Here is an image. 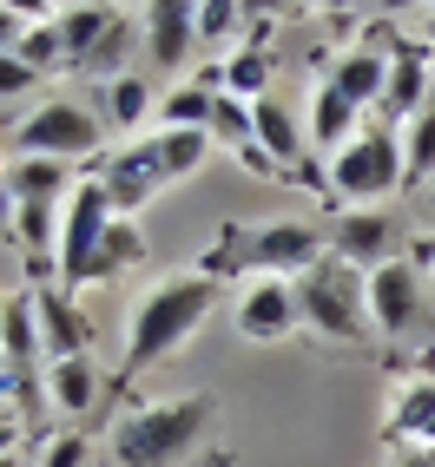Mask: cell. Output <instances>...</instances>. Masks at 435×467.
<instances>
[{"mask_svg":"<svg viewBox=\"0 0 435 467\" xmlns=\"http://www.w3.org/2000/svg\"><path fill=\"white\" fill-rule=\"evenodd\" d=\"M251 119H258V151L271 159V171H297V165H303L310 132H297V119L284 112V99H258V106H251Z\"/></svg>","mask_w":435,"mask_h":467,"instance_id":"cell-18","label":"cell"},{"mask_svg":"<svg viewBox=\"0 0 435 467\" xmlns=\"http://www.w3.org/2000/svg\"><path fill=\"white\" fill-rule=\"evenodd\" d=\"M133 264H145V231H139V217H112V231L100 244V257H92L86 284H112V276H126Z\"/></svg>","mask_w":435,"mask_h":467,"instance_id":"cell-23","label":"cell"},{"mask_svg":"<svg viewBox=\"0 0 435 467\" xmlns=\"http://www.w3.org/2000/svg\"><path fill=\"white\" fill-rule=\"evenodd\" d=\"M0 356L7 362H27L34 368L47 349H40V309H34V290H7V323H0Z\"/></svg>","mask_w":435,"mask_h":467,"instance_id":"cell-21","label":"cell"},{"mask_svg":"<svg viewBox=\"0 0 435 467\" xmlns=\"http://www.w3.org/2000/svg\"><path fill=\"white\" fill-rule=\"evenodd\" d=\"M297 309H303V323L317 336H330V342H356V336L377 329L369 323V276L350 270L344 257H324L317 270L297 276Z\"/></svg>","mask_w":435,"mask_h":467,"instance_id":"cell-4","label":"cell"},{"mask_svg":"<svg viewBox=\"0 0 435 467\" xmlns=\"http://www.w3.org/2000/svg\"><path fill=\"white\" fill-rule=\"evenodd\" d=\"M389 244H396V224H389V211H344L336 217V251L330 257H344L350 270H383L389 264Z\"/></svg>","mask_w":435,"mask_h":467,"instance_id":"cell-13","label":"cell"},{"mask_svg":"<svg viewBox=\"0 0 435 467\" xmlns=\"http://www.w3.org/2000/svg\"><path fill=\"white\" fill-rule=\"evenodd\" d=\"M20 34H27V14L0 0V53H14V47H20Z\"/></svg>","mask_w":435,"mask_h":467,"instance_id":"cell-32","label":"cell"},{"mask_svg":"<svg viewBox=\"0 0 435 467\" xmlns=\"http://www.w3.org/2000/svg\"><path fill=\"white\" fill-rule=\"evenodd\" d=\"M152 139H159V151H165L172 184H178V178H192V171L211 159V132H152Z\"/></svg>","mask_w":435,"mask_h":467,"instance_id":"cell-27","label":"cell"},{"mask_svg":"<svg viewBox=\"0 0 435 467\" xmlns=\"http://www.w3.org/2000/svg\"><path fill=\"white\" fill-rule=\"evenodd\" d=\"M139 26H145V53L159 59L165 73H185V59L198 47V7H185V0H152V7H139Z\"/></svg>","mask_w":435,"mask_h":467,"instance_id":"cell-11","label":"cell"},{"mask_svg":"<svg viewBox=\"0 0 435 467\" xmlns=\"http://www.w3.org/2000/svg\"><path fill=\"white\" fill-rule=\"evenodd\" d=\"M14 53H20V59H27V67H34L40 79L67 67V47H59V26H53V20H34V26L20 34V47H14Z\"/></svg>","mask_w":435,"mask_h":467,"instance_id":"cell-28","label":"cell"},{"mask_svg":"<svg viewBox=\"0 0 435 467\" xmlns=\"http://www.w3.org/2000/svg\"><path fill=\"white\" fill-rule=\"evenodd\" d=\"M344 99H356L363 112H377L383 106V86H389V26H383V40H363L350 47L344 59H330V73H324Z\"/></svg>","mask_w":435,"mask_h":467,"instance_id":"cell-12","label":"cell"},{"mask_svg":"<svg viewBox=\"0 0 435 467\" xmlns=\"http://www.w3.org/2000/svg\"><path fill=\"white\" fill-rule=\"evenodd\" d=\"M112 198H106V184L100 178H80L73 184V198L67 211H59V244H53V264H59V290L80 296L86 290V276H92V257H100V244L112 231Z\"/></svg>","mask_w":435,"mask_h":467,"instance_id":"cell-6","label":"cell"},{"mask_svg":"<svg viewBox=\"0 0 435 467\" xmlns=\"http://www.w3.org/2000/svg\"><path fill=\"white\" fill-rule=\"evenodd\" d=\"M14 448H20V421L0 409V454H14Z\"/></svg>","mask_w":435,"mask_h":467,"instance_id":"cell-33","label":"cell"},{"mask_svg":"<svg viewBox=\"0 0 435 467\" xmlns=\"http://www.w3.org/2000/svg\"><path fill=\"white\" fill-rule=\"evenodd\" d=\"M100 184H106V198H112V211H119V217H139V211H145V204L172 184L159 139H133L126 151H112V165L100 171Z\"/></svg>","mask_w":435,"mask_h":467,"instance_id":"cell-7","label":"cell"},{"mask_svg":"<svg viewBox=\"0 0 435 467\" xmlns=\"http://www.w3.org/2000/svg\"><path fill=\"white\" fill-rule=\"evenodd\" d=\"M100 99H106V126H112V132H139L145 119H159V106H152V86H145L139 73L100 86Z\"/></svg>","mask_w":435,"mask_h":467,"instance_id":"cell-24","label":"cell"},{"mask_svg":"<svg viewBox=\"0 0 435 467\" xmlns=\"http://www.w3.org/2000/svg\"><path fill=\"white\" fill-rule=\"evenodd\" d=\"M422 303H429V290H422V270L409 257H389L383 270H369V323H377L383 336L416 329Z\"/></svg>","mask_w":435,"mask_h":467,"instance_id":"cell-9","label":"cell"},{"mask_svg":"<svg viewBox=\"0 0 435 467\" xmlns=\"http://www.w3.org/2000/svg\"><path fill=\"white\" fill-rule=\"evenodd\" d=\"M14 231V192H7V178H0V237Z\"/></svg>","mask_w":435,"mask_h":467,"instance_id":"cell-35","label":"cell"},{"mask_svg":"<svg viewBox=\"0 0 435 467\" xmlns=\"http://www.w3.org/2000/svg\"><path fill=\"white\" fill-rule=\"evenodd\" d=\"M40 86V73L27 67L20 53H0V99H20V92H34Z\"/></svg>","mask_w":435,"mask_h":467,"instance_id":"cell-30","label":"cell"},{"mask_svg":"<svg viewBox=\"0 0 435 467\" xmlns=\"http://www.w3.org/2000/svg\"><path fill=\"white\" fill-rule=\"evenodd\" d=\"M363 106L356 99H344V92H336L330 79L310 92V151H324V159H336V151H344L356 132H363Z\"/></svg>","mask_w":435,"mask_h":467,"instance_id":"cell-16","label":"cell"},{"mask_svg":"<svg viewBox=\"0 0 435 467\" xmlns=\"http://www.w3.org/2000/svg\"><path fill=\"white\" fill-rule=\"evenodd\" d=\"M34 309H40V349H47V362H67V356H86V342H92V329H86V317H80V303L59 290V284H47V290H34Z\"/></svg>","mask_w":435,"mask_h":467,"instance_id":"cell-14","label":"cell"},{"mask_svg":"<svg viewBox=\"0 0 435 467\" xmlns=\"http://www.w3.org/2000/svg\"><path fill=\"white\" fill-rule=\"evenodd\" d=\"M396 467H435V448H402Z\"/></svg>","mask_w":435,"mask_h":467,"instance_id":"cell-34","label":"cell"},{"mask_svg":"<svg viewBox=\"0 0 435 467\" xmlns=\"http://www.w3.org/2000/svg\"><path fill=\"white\" fill-rule=\"evenodd\" d=\"M0 323H7V296H0Z\"/></svg>","mask_w":435,"mask_h":467,"instance_id":"cell-37","label":"cell"},{"mask_svg":"<svg viewBox=\"0 0 435 467\" xmlns=\"http://www.w3.org/2000/svg\"><path fill=\"white\" fill-rule=\"evenodd\" d=\"M92 401H100V368H92V356H67V362H47V409L86 415Z\"/></svg>","mask_w":435,"mask_h":467,"instance_id":"cell-20","label":"cell"},{"mask_svg":"<svg viewBox=\"0 0 435 467\" xmlns=\"http://www.w3.org/2000/svg\"><path fill=\"white\" fill-rule=\"evenodd\" d=\"M330 192L344 198L350 211H377L383 198H396L402 184H409V165H402V126L389 112H369L363 132L330 159Z\"/></svg>","mask_w":435,"mask_h":467,"instance_id":"cell-3","label":"cell"},{"mask_svg":"<svg viewBox=\"0 0 435 467\" xmlns=\"http://www.w3.org/2000/svg\"><path fill=\"white\" fill-rule=\"evenodd\" d=\"M40 467H86V434H53Z\"/></svg>","mask_w":435,"mask_h":467,"instance_id":"cell-31","label":"cell"},{"mask_svg":"<svg viewBox=\"0 0 435 467\" xmlns=\"http://www.w3.org/2000/svg\"><path fill=\"white\" fill-rule=\"evenodd\" d=\"M218 421L211 395H172L112 421V467H178Z\"/></svg>","mask_w":435,"mask_h":467,"instance_id":"cell-2","label":"cell"},{"mask_svg":"<svg viewBox=\"0 0 435 467\" xmlns=\"http://www.w3.org/2000/svg\"><path fill=\"white\" fill-rule=\"evenodd\" d=\"M218 309V284L198 270L185 276H165V284H152L139 303H133V323H126V362H119V389L145 368H159L165 356H178L185 342L205 329V317Z\"/></svg>","mask_w":435,"mask_h":467,"instance_id":"cell-1","label":"cell"},{"mask_svg":"<svg viewBox=\"0 0 435 467\" xmlns=\"http://www.w3.org/2000/svg\"><path fill=\"white\" fill-rule=\"evenodd\" d=\"M383 434L396 448H435V376H409L396 389Z\"/></svg>","mask_w":435,"mask_h":467,"instance_id":"cell-15","label":"cell"},{"mask_svg":"<svg viewBox=\"0 0 435 467\" xmlns=\"http://www.w3.org/2000/svg\"><path fill=\"white\" fill-rule=\"evenodd\" d=\"M297 323H303L297 284H284V276H251V284L238 290V329L251 342H277V336H291Z\"/></svg>","mask_w":435,"mask_h":467,"instance_id":"cell-10","label":"cell"},{"mask_svg":"<svg viewBox=\"0 0 435 467\" xmlns=\"http://www.w3.org/2000/svg\"><path fill=\"white\" fill-rule=\"evenodd\" d=\"M7 145L20 159H59V165H80V159H100L106 145V119H92L80 99H47L7 132Z\"/></svg>","mask_w":435,"mask_h":467,"instance_id":"cell-5","label":"cell"},{"mask_svg":"<svg viewBox=\"0 0 435 467\" xmlns=\"http://www.w3.org/2000/svg\"><path fill=\"white\" fill-rule=\"evenodd\" d=\"M429 34H435V7H429Z\"/></svg>","mask_w":435,"mask_h":467,"instance_id":"cell-38","label":"cell"},{"mask_svg":"<svg viewBox=\"0 0 435 467\" xmlns=\"http://www.w3.org/2000/svg\"><path fill=\"white\" fill-rule=\"evenodd\" d=\"M402 165H409V184L435 178V99L416 119H402Z\"/></svg>","mask_w":435,"mask_h":467,"instance_id":"cell-26","label":"cell"},{"mask_svg":"<svg viewBox=\"0 0 435 467\" xmlns=\"http://www.w3.org/2000/svg\"><path fill=\"white\" fill-rule=\"evenodd\" d=\"M238 26H251V7H238V0H205L198 7V40H231Z\"/></svg>","mask_w":435,"mask_h":467,"instance_id":"cell-29","label":"cell"},{"mask_svg":"<svg viewBox=\"0 0 435 467\" xmlns=\"http://www.w3.org/2000/svg\"><path fill=\"white\" fill-rule=\"evenodd\" d=\"M429 99H435V47H422L409 34H389V86H383L377 112H389L402 126V119H416Z\"/></svg>","mask_w":435,"mask_h":467,"instance_id":"cell-8","label":"cell"},{"mask_svg":"<svg viewBox=\"0 0 435 467\" xmlns=\"http://www.w3.org/2000/svg\"><path fill=\"white\" fill-rule=\"evenodd\" d=\"M271 79H277V53L271 47H231L225 59H218V92H231V99H244V106H258V99H271Z\"/></svg>","mask_w":435,"mask_h":467,"instance_id":"cell-17","label":"cell"},{"mask_svg":"<svg viewBox=\"0 0 435 467\" xmlns=\"http://www.w3.org/2000/svg\"><path fill=\"white\" fill-rule=\"evenodd\" d=\"M133 26H139V14H126L119 7L112 14V26H106V40L92 47V59H86V73L100 79V86H112V79H126V53H133Z\"/></svg>","mask_w":435,"mask_h":467,"instance_id":"cell-25","label":"cell"},{"mask_svg":"<svg viewBox=\"0 0 435 467\" xmlns=\"http://www.w3.org/2000/svg\"><path fill=\"white\" fill-rule=\"evenodd\" d=\"M112 14H119V7H92V0H80V7H59V14H53L59 47H67V73H86V59H92V47L106 40Z\"/></svg>","mask_w":435,"mask_h":467,"instance_id":"cell-19","label":"cell"},{"mask_svg":"<svg viewBox=\"0 0 435 467\" xmlns=\"http://www.w3.org/2000/svg\"><path fill=\"white\" fill-rule=\"evenodd\" d=\"M211 106H218V86L205 79H185L159 99V132H211Z\"/></svg>","mask_w":435,"mask_h":467,"instance_id":"cell-22","label":"cell"},{"mask_svg":"<svg viewBox=\"0 0 435 467\" xmlns=\"http://www.w3.org/2000/svg\"><path fill=\"white\" fill-rule=\"evenodd\" d=\"M0 467H20V454H0Z\"/></svg>","mask_w":435,"mask_h":467,"instance_id":"cell-36","label":"cell"}]
</instances>
